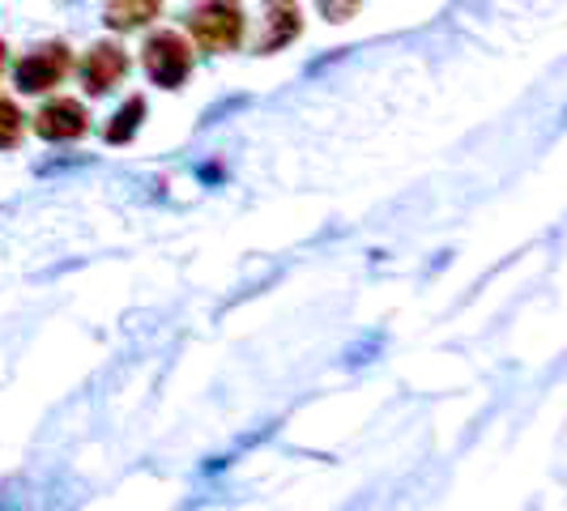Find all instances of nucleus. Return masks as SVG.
I'll use <instances>...</instances> for the list:
<instances>
[{
    "instance_id": "nucleus-1",
    "label": "nucleus",
    "mask_w": 567,
    "mask_h": 511,
    "mask_svg": "<svg viewBox=\"0 0 567 511\" xmlns=\"http://www.w3.org/2000/svg\"><path fill=\"white\" fill-rule=\"evenodd\" d=\"M188 30L205 52H230L244 34V9L239 0H200L188 13Z\"/></svg>"
},
{
    "instance_id": "nucleus-2",
    "label": "nucleus",
    "mask_w": 567,
    "mask_h": 511,
    "mask_svg": "<svg viewBox=\"0 0 567 511\" xmlns=\"http://www.w3.org/2000/svg\"><path fill=\"white\" fill-rule=\"evenodd\" d=\"M145 73L163 85V90L184 85V77L193 73V48H188L179 34H171V30L154 34V39L145 43Z\"/></svg>"
},
{
    "instance_id": "nucleus-3",
    "label": "nucleus",
    "mask_w": 567,
    "mask_h": 511,
    "mask_svg": "<svg viewBox=\"0 0 567 511\" xmlns=\"http://www.w3.org/2000/svg\"><path fill=\"white\" fill-rule=\"evenodd\" d=\"M69 48L64 43H43V48H34L30 56L18 60V69H13V77L18 85L27 90V94H43V90H52V85L64 82V73H69Z\"/></svg>"
},
{
    "instance_id": "nucleus-4",
    "label": "nucleus",
    "mask_w": 567,
    "mask_h": 511,
    "mask_svg": "<svg viewBox=\"0 0 567 511\" xmlns=\"http://www.w3.org/2000/svg\"><path fill=\"white\" fill-rule=\"evenodd\" d=\"M85 124H90V115L73 98H56V103H48L43 112L34 115V133L43 142H73V137L85 133Z\"/></svg>"
},
{
    "instance_id": "nucleus-5",
    "label": "nucleus",
    "mask_w": 567,
    "mask_h": 511,
    "mask_svg": "<svg viewBox=\"0 0 567 511\" xmlns=\"http://www.w3.org/2000/svg\"><path fill=\"white\" fill-rule=\"evenodd\" d=\"M124 73H128V56L115 43H94L82 64V82L90 94H107Z\"/></svg>"
},
{
    "instance_id": "nucleus-6",
    "label": "nucleus",
    "mask_w": 567,
    "mask_h": 511,
    "mask_svg": "<svg viewBox=\"0 0 567 511\" xmlns=\"http://www.w3.org/2000/svg\"><path fill=\"white\" fill-rule=\"evenodd\" d=\"M299 30H303V18H299V4H290V0H274V4H269V30L260 34L256 52H260V56L278 52V48H286L290 39H299Z\"/></svg>"
},
{
    "instance_id": "nucleus-7",
    "label": "nucleus",
    "mask_w": 567,
    "mask_h": 511,
    "mask_svg": "<svg viewBox=\"0 0 567 511\" xmlns=\"http://www.w3.org/2000/svg\"><path fill=\"white\" fill-rule=\"evenodd\" d=\"M158 9H163V0H107L103 22L112 30H137L150 18H158Z\"/></svg>"
},
{
    "instance_id": "nucleus-8",
    "label": "nucleus",
    "mask_w": 567,
    "mask_h": 511,
    "mask_svg": "<svg viewBox=\"0 0 567 511\" xmlns=\"http://www.w3.org/2000/svg\"><path fill=\"white\" fill-rule=\"evenodd\" d=\"M145 115V98H128L120 112H115V119L107 124V142L120 145V142H133V133H137V124H142Z\"/></svg>"
},
{
    "instance_id": "nucleus-9",
    "label": "nucleus",
    "mask_w": 567,
    "mask_h": 511,
    "mask_svg": "<svg viewBox=\"0 0 567 511\" xmlns=\"http://www.w3.org/2000/svg\"><path fill=\"white\" fill-rule=\"evenodd\" d=\"M18 142H22V112L9 98H0V149H13Z\"/></svg>"
},
{
    "instance_id": "nucleus-10",
    "label": "nucleus",
    "mask_w": 567,
    "mask_h": 511,
    "mask_svg": "<svg viewBox=\"0 0 567 511\" xmlns=\"http://www.w3.org/2000/svg\"><path fill=\"white\" fill-rule=\"evenodd\" d=\"M316 4H320V13H324L329 22H350L363 0H316Z\"/></svg>"
},
{
    "instance_id": "nucleus-11",
    "label": "nucleus",
    "mask_w": 567,
    "mask_h": 511,
    "mask_svg": "<svg viewBox=\"0 0 567 511\" xmlns=\"http://www.w3.org/2000/svg\"><path fill=\"white\" fill-rule=\"evenodd\" d=\"M0 64H4V43H0Z\"/></svg>"
}]
</instances>
